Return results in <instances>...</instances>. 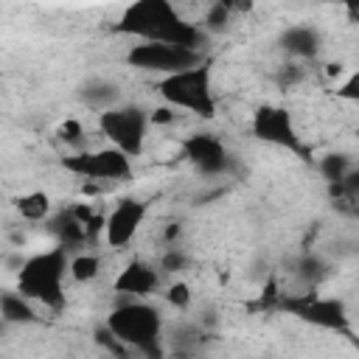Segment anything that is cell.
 <instances>
[{
  "label": "cell",
  "mask_w": 359,
  "mask_h": 359,
  "mask_svg": "<svg viewBox=\"0 0 359 359\" xmlns=\"http://www.w3.org/2000/svg\"><path fill=\"white\" fill-rule=\"evenodd\" d=\"M115 34L135 36L137 42H168L191 50H202L208 34L188 22L171 0H135L129 3L118 22L112 25Z\"/></svg>",
  "instance_id": "1"
},
{
  "label": "cell",
  "mask_w": 359,
  "mask_h": 359,
  "mask_svg": "<svg viewBox=\"0 0 359 359\" xmlns=\"http://www.w3.org/2000/svg\"><path fill=\"white\" fill-rule=\"evenodd\" d=\"M104 325L129 353H143L149 359L163 353V314L146 303V297H121Z\"/></svg>",
  "instance_id": "2"
},
{
  "label": "cell",
  "mask_w": 359,
  "mask_h": 359,
  "mask_svg": "<svg viewBox=\"0 0 359 359\" xmlns=\"http://www.w3.org/2000/svg\"><path fill=\"white\" fill-rule=\"evenodd\" d=\"M67 264H70V250L65 244L22 258L17 269V292H22L36 306L59 311L65 306Z\"/></svg>",
  "instance_id": "3"
},
{
  "label": "cell",
  "mask_w": 359,
  "mask_h": 359,
  "mask_svg": "<svg viewBox=\"0 0 359 359\" xmlns=\"http://www.w3.org/2000/svg\"><path fill=\"white\" fill-rule=\"evenodd\" d=\"M154 90L174 109H185V112L199 115L205 121L216 118V95H213L210 62L208 59H202V62H196L185 70L160 76Z\"/></svg>",
  "instance_id": "4"
},
{
  "label": "cell",
  "mask_w": 359,
  "mask_h": 359,
  "mask_svg": "<svg viewBox=\"0 0 359 359\" xmlns=\"http://www.w3.org/2000/svg\"><path fill=\"white\" fill-rule=\"evenodd\" d=\"M98 129L109 146L121 149L126 157H137L146 146L149 112L137 104H112L98 112Z\"/></svg>",
  "instance_id": "5"
},
{
  "label": "cell",
  "mask_w": 359,
  "mask_h": 359,
  "mask_svg": "<svg viewBox=\"0 0 359 359\" xmlns=\"http://www.w3.org/2000/svg\"><path fill=\"white\" fill-rule=\"evenodd\" d=\"M62 168L87 180V182H118L132 174V157H126L121 149L107 146V149H90V151H76L62 160Z\"/></svg>",
  "instance_id": "6"
},
{
  "label": "cell",
  "mask_w": 359,
  "mask_h": 359,
  "mask_svg": "<svg viewBox=\"0 0 359 359\" xmlns=\"http://www.w3.org/2000/svg\"><path fill=\"white\" fill-rule=\"evenodd\" d=\"M202 59H205L202 50H191V48H180V45H168V42H137L126 53L129 67H137L146 73H160V76L185 70Z\"/></svg>",
  "instance_id": "7"
},
{
  "label": "cell",
  "mask_w": 359,
  "mask_h": 359,
  "mask_svg": "<svg viewBox=\"0 0 359 359\" xmlns=\"http://www.w3.org/2000/svg\"><path fill=\"white\" fill-rule=\"evenodd\" d=\"M250 132L255 140L261 143H269V146H278V149H286V151H294L300 157H306V146L294 129V121H292V112L286 107H278V104H261L255 112H252V121H250Z\"/></svg>",
  "instance_id": "8"
},
{
  "label": "cell",
  "mask_w": 359,
  "mask_h": 359,
  "mask_svg": "<svg viewBox=\"0 0 359 359\" xmlns=\"http://www.w3.org/2000/svg\"><path fill=\"white\" fill-rule=\"evenodd\" d=\"M283 309L309 325H317L325 331H348V309L339 297H323L317 292H306V294L286 297Z\"/></svg>",
  "instance_id": "9"
},
{
  "label": "cell",
  "mask_w": 359,
  "mask_h": 359,
  "mask_svg": "<svg viewBox=\"0 0 359 359\" xmlns=\"http://www.w3.org/2000/svg\"><path fill=\"white\" fill-rule=\"evenodd\" d=\"M180 151L202 177H222V174H230L233 168V157L227 146L210 132H194L182 137Z\"/></svg>",
  "instance_id": "10"
},
{
  "label": "cell",
  "mask_w": 359,
  "mask_h": 359,
  "mask_svg": "<svg viewBox=\"0 0 359 359\" xmlns=\"http://www.w3.org/2000/svg\"><path fill=\"white\" fill-rule=\"evenodd\" d=\"M146 213H149V202L146 199H137V196L118 199L112 205V210L104 216L101 233H104L107 244L115 247V250L126 247L135 238V233L140 230V224L146 222Z\"/></svg>",
  "instance_id": "11"
},
{
  "label": "cell",
  "mask_w": 359,
  "mask_h": 359,
  "mask_svg": "<svg viewBox=\"0 0 359 359\" xmlns=\"http://www.w3.org/2000/svg\"><path fill=\"white\" fill-rule=\"evenodd\" d=\"M163 272L146 261H129L112 280V292L121 297H151L157 294Z\"/></svg>",
  "instance_id": "12"
},
{
  "label": "cell",
  "mask_w": 359,
  "mask_h": 359,
  "mask_svg": "<svg viewBox=\"0 0 359 359\" xmlns=\"http://www.w3.org/2000/svg\"><path fill=\"white\" fill-rule=\"evenodd\" d=\"M278 45L292 59H314L320 53V48H323V34L314 25H289L280 34Z\"/></svg>",
  "instance_id": "13"
},
{
  "label": "cell",
  "mask_w": 359,
  "mask_h": 359,
  "mask_svg": "<svg viewBox=\"0 0 359 359\" xmlns=\"http://www.w3.org/2000/svg\"><path fill=\"white\" fill-rule=\"evenodd\" d=\"M36 303L34 300H28L22 292H3L0 289V320L6 323V325H31V323H36L39 320V314H36V309H34Z\"/></svg>",
  "instance_id": "14"
},
{
  "label": "cell",
  "mask_w": 359,
  "mask_h": 359,
  "mask_svg": "<svg viewBox=\"0 0 359 359\" xmlns=\"http://www.w3.org/2000/svg\"><path fill=\"white\" fill-rule=\"evenodd\" d=\"M48 224H50V233L59 238V244H65L67 250H73V244H81L87 238V230L79 222V216L73 213V208L59 210V213H50L48 216Z\"/></svg>",
  "instance_id": "15"
},
{
  "label": "cell",
  "mask_w": 359,
  "mask_h": 359,
  "mask_svg": "<svg viewBox=\"0 0 359 359\" xmlns=\"http://www.w3.org/2000/svg\"><path fill=\"white\" fill-rule=\"evenodd\" d=\"M81 98H84L90 107H95V109L101 112V109L118 104V87H115L112 81H107V79H90V81L81 87Z\"/></svg>",
  "instance_id": "16"
},
{
  "label": "cell",
  "mask_w": 359,
  "mask_h": 359,
  "mask_svg": "<svg viewBox=\"0 0 359 359\" xmlns=\"http://www.w3.org/2000/svg\"><path fill=\"white\" fill-rule=\"evenodd\" d=\"M14 208L22 219L28 222H42L50 216V196L42 194V191H31V194H22L14 199Z\"/></svg>",
  "instance_id": "17"
},
{
  "label": "cell",
  "mask_w": 359,
  "mask_h": 359,
  "mask_svg": "<svg viewBox=\"0 0 359 359\" xmlns=\"http://www.w3.org/2000/svg\"><path fill=\"white\" fill-rule=\"evenodd\" d=\"M101 275V258L95 252H79V255H70V264H67V278H73L76 283H90Z\"/></svg>",
  "instance_id": "18"
},
{
  "label": "cell",
  "mask_w": 359,
  "mask_h": 359,
  "mask_svg": "<svg viewBox=\"0 0 359 359\" xmlns=\"http://www.w3.org/2000/svg\"><path fill=\"white\" fill-rule=\"evenodd\" d=\"M294 275L306 283V286H317L328 278V264L323 255H314V252H306L303 258H297L294 264Z\"/></svg>",
  "instance_id": "19"
},
{
  "label": "cell",
  "mask_w": 359,
  "mask_h": 359,
  "mask_svg": "<svg viewBox=\"0 0 359 359\" xmlns=\"http://www.w3.org/2000/svg\"><path fill=\"white\" fill-rule=\"evenodd\" d=\"M351 168H353V160H351L348 154H342V151H331V154L320 157V163H317V171L323 174V180H325L328 185L345 180V174H348Z\"/></svg>",
  "instance_id": "20"
},
{
  "label": "cell",
  "mask_w": 359,
  "mask_h": 359,
  "mask_svg": "<svg viewBox=\"0 0 359 359\" xmlns=\"http://www.w3.org/2000/svg\"><path fill=\"white\" fill-rule=\"evenodd\" d=\"M233 11L230 6H222V3H208V11H205V20H202V31L205 34H222L230 28V20H233Z\"/></svg>",
  "instance_id": "21"
},
{
  "label": "cell",
  "mask_w": 359,
  "mask_h": 359,
  "mask_svg": "<svg viewBox=\"0 0 359 359\" xmlns=\"http://www.w3.org/2000/svg\"><path fill=\"white\" fill-rule=\"evenodd\" d=\"M188 264V255L180 250V247H168L160 258V272L163 275H174V272H182Z\"/></svg>",
  "instance_id": "22"
},
{
  "label": "cell",
  "mask_w": 359,
  "mask_h": 359,
  "mask_svg": "<svg viewBox=\"0 0 359 359\" xmlns=\"http://www.w3.org/2000/svg\"><path fill=\"white\" fill-rule=\"evenodd\" d=\"M165 294V300L174 306V309H188L191 306V286L185 283V280H174V283H168V289L163 292Z\"/></svg>",
  "instance_id": "23"
},
{
  "label": "cell",
  "mask_w": 359,
  "mask_h": 359,
  "mask_svg": "<svg viewBox=\"0 0 359 359\" xmlns=\"http://www.w3.org/2000/svg\"><path fill=\"white\" fill-rule=\"evenodd\" d=\"M337 98H348V101L359 98V73H348L345 84L337 87Z\"/></svg>",
  "instance_id": "24"
},
{
  "label": "cell",
  "mask_w": 359,
  "mask_h": 359,
  "mask_svg": "<svg viewBox=\"0 0 359 359\" xmlns=\"http://www.w3.org/2000/svg\"><path fill=\"white\" fill-rule=\"evenodd\" d=\"M59 135H62L65 143H73V146H79V143L84 140V137H81L84 132H81V123H79V121H65L62 129H59Z\"/></svg>",
  "instance_id": "25"
},
{
  "label": "cell",
  "mask_w": 359,
  "mask_h": 359,
  "mask_svg": "<svg viewBox=\"0 0 359 359\" xmlns=\"http://www.w3.org/2000/svg\"><path fill=\"white\" fill-rule=\"evenodd\" d=\"M345 6H348V14H351V20H356V11H359V0H345Z\"/></svg>",
  "instance_id": "26"
},
{
  "label": "cell",
  "mask_w": 359,
  "mask_h": 359,
  "mask_svg": "<svg viewBox=\"0 0 359 359\" xmlns=\"http://www.w3.org/2000/svg\"><path fill=\"white\" fill-rule=\"evenodd\" d=\"M205 3H222V6H230V8H236V0H205Z\"/></svg>",
  "instance_id": "27"
}]
</instances>
